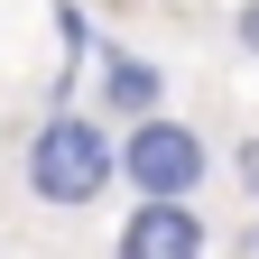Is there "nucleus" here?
<instances>
[{
    "label": "nucleus",
    "mask_w": 259,
    "mask_h": 259,
    "mask_svg": "<svg viewBox=\"0 0 259 259\" xmlns=\"http://www.w3.org/2000/svg\"><path fill=\"white\" fill-rule=\"evenodd\" d=\"M120 185V130L93 111H47L19 148V194L47 213H83Z\"/></svg>",
    "instance_id": "f257e3e1"
},
{
    "label": "nucleus",
    "mask_w": 259,
    "mask_h": 259,
    "mask_svg": "<svg viewBox=\"0 0 259 259\" xmlns=\"http://www.w3.org/2000/svg\"><path fill=\"white\" fill-rule=\"evenodd\" d=\"M204 176H213V148H204V130H194V120L148 111V120L120 130V185L139 194V204H194Z\"/></svg>",
    "instance_id": "f03ea898"
},
{
    "label": "nucleus",
    "mask_w": 259,
    "mask_h": 259,
    "mask_svg": "<svg viewBox=\"0 0 259 259\" xmlns=\"http://www.w3.org/2000/svg\"><path fill=\"white\" fill-rule=\"evenodd\" d=\"M93 93H102V120L130 130V120H148V111H167V65L102 37V56H93Z\"/></svg>",
    "instance_id": "7ed1b4c3"
},
{
    "label": "nucleus",
    "mask_w": 259,
    "mask_h": 259,
    "mask_svg": "<svg viewBox=\"0 0 259 259\" xmlns=\"http://www.w3.org/2000/svg\"><path fill=\"white\" fill-rule=\"evenodd\" d=\"M111 259H213V232L194 204H130Z\"/></svg>",
    "instance_id": "20e7f679"
},
{
    "label": "nucleus",
    "mask_w": 259,
    "mask_h": 259,
    "mask_svg": "<svg viewBox=\"0 0 259 259\" xmlns=\"http://www.w3.org/2000/svg\"><path fill=\"white\" fill-rule=\"evenodd\" d=\"M232 47L259 65V0H241V10H232Z\"/></svg>",
    "instance_id": "39448f33"
},
{
    "label": "nucleus",
    "mask_w": 259,
    "mask_h": 259,
    "mask_svg": "<svg viewBox=\"0 0 259 259\" xmlns=\"http://www.w3.org/2000/svg\"><path fill=\"white\" fill-rule=\"evenodd\" d=\"M232 176H241V194L259 204V139H241V148H232Z\"/></svg>",
    "instance_id": "423d86ee"
},
{
    "label": "nucleus",
    "mask_w": 259,
    "mask_h": 259,
    "mask_svg": "<svg viewBox=\"0 0 259 259\" xmlns=\"http://www.w3.org/2000/svg\"><path fill=\"white\" fill-rule=\"evenodd\" d=\"M232 259H259V213H250V232L232 241Z\"/></svg>",
    "instance_id": "0eeeda50"
}]
</instances>
